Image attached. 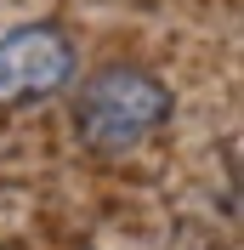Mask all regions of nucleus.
Listing matches in <instances>:
<instances>
[{
	"label": "nucleus",
	"mask_w": 244,
	"mask_h": 250,
	"mask_svg": "<svg viewBox=\"0 0 244 250\" xmlns=\"http://www.w3.org/2000/svg\"><path fill=\"white\" fill-rule=\"evenodd\" d=\"M165 120H170V91L148 68H125V62L91 74L80 85V97H74V131L102 159L137 154L142 142L159 137Z\"/></svg>",
	"instance_id": "nucleus-1"
},
{
	"label": "nucleus",
	"mask_w": 244,
	"mask_h": 250,
	"mask_svg": "<svg viewBox=\"0 0 244 250\" xmlns=\"http://www.w3.org/2000/svg\"><path fill=\"white\" fill-rule=\"evenodd\" d=\"M74 80V46L51 23H29L0 40V114L40 103Z\"/></svg>",
	"instance_id": "nucleus-2"
}]
</instances>
